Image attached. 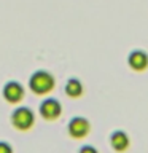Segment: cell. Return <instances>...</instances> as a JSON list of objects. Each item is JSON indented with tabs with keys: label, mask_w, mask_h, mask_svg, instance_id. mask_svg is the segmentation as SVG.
I'll use <instances>...</instances> for the list:
<instances>
[{
	"label": "cell",
	"mask_w": 148,
	"mask_h": 153,
	"mask_svg": "<svg viewBox=\"0 0 148 153\" xmlns=\"http://www.w3.org/2000/svg\"><path fill=\"white\" fill-rule=\"evenodd\" d=\"M30 88L33 93L37 94H43V93H48L53 86H54V78L51 76V74H48L45 70H40V72H35L30 78Z\"/></svg>",
	"instance_id": "obj_1"
},
{
	"label": "cell",
	"mask_w": 148,
	"mask_h": 153,
	"mask_svg": "<svg viewBox=\"0 0 148 153\" xmlns=\"http://www.w3.org/2000/svg\"><path fill=\"white\" fill-rule=\"evenodd\" d=\"M11 121L18 129H29L33 124V113L26 107H19L14 110Z\"/></svg>",
	"instance_id": "obj_2"
},
{
	"label": "cell",
	"mask_w": 148,
	"mask_h": 153,
	"mask_svg": "<svg viewBox=\"0 0 148 153\" xmlns=\"http://www.w3.org/2000/svg\"><path fill=\"white\" fill-rule=\"evenodd\" d=\"M69 132L72 137H84L86 134L89 132V123L88 120L81 118V117H76L73 118L72 121L69 123Z\"/></svg>",
	"instance_id": "obj_3"
},
{
	"label": "cell",
	"mask_w": 148,
	"mask_h": 153,
	"mask_svg": "<svg viewBox=\"0 0 148 153\" xmlns=\"http://www.w3.org/2000/svg\"><path fill=\"white\" fill-rule=\"evenodd\" d=\"M24 91H22V86L16 83V81H10V83L5 85L3 88V97L8 100V102H18L19 99L22 97Z\"/></svg>",
	"instance_id": "obj_4"
},
{
	"label": "cell",
	"mask_w": 148,
	"mask_h": 153,
	"mask_svg": "<svg viewBox=\"0 0 148 153\" xmlns=\"http://www.w3.org/2000/svg\"><path fill=\"white\" fill-rule=\"evenodd\" d=\"M40 112L45 118L48 120H53V118H57L61 113V104L57 102L56 99H46L45 102L41 104L40 107Z\"/></svg>",
	"instance_id": "obj_5"
},
{
	"label": "cell",
	"mask_w": 148,
	"mask_h": 153,
	"mask_svg": "<svg viewBox=\"0 0 148 153\" xmlns=\"http://www.w3.org/2000/svg\"><path fill=\"white\" fill-rule=\"evenodd\" d=\"M129 65L135 70H143L148 65V56L143 51H134L129 56Z\"/></svg>",
	"instance_id": "obj_6"
},
{
	"label": "cell",
	"mask_w": 148,
	"mask_h": 153,
	"mask_svg": "<svg viewBox=\"0 0 148 153\" xmlns=\"http://www.w3.org/2000/svg\"><path fill=\"white\" fill-rule=\"evenodd\" d=\"M112 147L115 148V150H118V152H123V150H126L127 145H129V137L124 134L123 131H116V132H113L112 134Z\"/></svg>",
	"instance_id": "obj_7"
},
{
	"label": "cell",
	"mask_w": 148,
	"mask_h": 153,
	"mask_svg": "<svg viewBox=\"0 0 148 153\" xmlns=\"http://www.w3.org/2000/svg\"><path fill=\"white\" fill-rule=\"evenodd\" d=\"M81 91H83V86H81V83L76 78H72L67 81V85H65V93L72 96V97H76V96H80L81 94Z\"/></svg>",
	"instance_id": "obj_8"
},
{
	"label": "cell",
	"mask_w": 148,
	"mask_h": 153,
	"mask_svg": "<svg viewBox=\"0 0 148 153\" xmlns=\"http://www.w3.org/2000/svg\"><path fill=\"white\" fill-rule=\"evenodd\" d=\"M0 153H13V150L7 142H0Z\"/></svg>",
	"instance_id": "obj_9"
},
{
	"label": "cell",
	"mask_w": 148,
	"mask_h": 153,
	"mask_svg": "<svg viewBox=\"0 0 148 153\" xmlns=\"http://www.w3.org/2000/svg\"><path fill=\"white\" fill-rule=\"evenodd\" d=\"M80 153H97V150H95L94 147H89V145H86V147H83L80 150Z\"/></svg>",
	"instance_id": "obj_10"
}]
</instances>
